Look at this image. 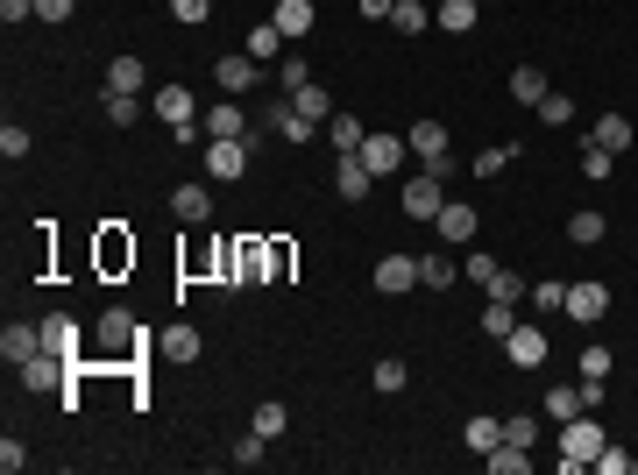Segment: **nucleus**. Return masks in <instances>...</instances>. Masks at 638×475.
Masks as SVG:
<instances>
[{"label": "nucleus", "mask_w": 638, "mask_h": 475, "mask_svg": "<svg viewBox=\"0 0 638 475\" xmlns=\"http://www.w3.org/2000/svg\"><path fill=\"white\" fill-rule=\"evenodd\" d=\"M206 171L234 185V178L249 171V135H242V142H206Z\"/></svg>", "instance_id": "1a4fd4ad"}, {"label": "nucleus", "mask_w": 638, "mask_h": 475, "mask_svg": "<svg viewBox=\"0 0 638 475\" xmlns=\"http://www.w3.org/2000/svg\"><path fill=\"white\" fill-rule=\"evenodd\" d=\"M589 468H603V475H631V454H617V447H610V440H603V454H596V461H589Z\"/></svg>", "instance_id": "5fc2aeb1"}, {"label": "nucleus", "mask_w": 638, "mask_h": 475, "mask_svg": "<svg viewBox=\"0 0 638 475\" xmlns=\"http://www.w3.org/2000/svg\"><path fill=\"white\" fill-rule=\"evenodd\" d=\"M454 277H461L454 256H419V284H426V291H454Z\"/></svg>", "instance_id": "2f4dec72"}, {"label": "nucleus", "mask_w": 638, "mask_h": 475, "mask_svg": "<svg viewBox=\"0 0 638 475\" xmlns=\"http://www.w3.org/2000/svg\"><path fill=\"white\" fill-rule=\"evenodd\" d=\"M100 341H107L114 355H128V341H135V320H128L121 305H114V312H100Z\"/></svg>", "instance_id": "c85d7f7f"}, {"label": "nucleus", "mask_w": 638, "mask_h": 475, "mask_svg": "<svg viewBox=\"0 0 638 475\" xmlns=\"http://www.w3.org/2000/svg\"><path fill=\"white\" fill-rule=\"evenodd\" d=\"M29 149H36V142H29V128H15V121H8V128H0V156H8V164H22V156H29Z\"/></svg>", "instance_id": "49530a36"}, {"label": "nucleus", "mask_w": 638, "mask_h": 475, "mask_svg": "<svg viewBox=\"0 0 638 475\" xmlns=\"http://www.w3.org/2000/svg\"><path fill=\"white\" fill-rule=\"evenodd\" d=\"M369 383H376V390H405V383H412V369L397 362V355H383V362L369 369Z\"/></svg>", "instance_id": "79ce46f5"}, {"label": "nucleus", "mask_w": 638, "mask_h": 475, "mask_svg": "<svg viewBox=\"0 0 638 475\" xmlns=\"http://www.w3.org/2000/svg\"><path fill=\"white\" fill-rule=\"evenodd\" d=\"M355 156H362V164H369V171L383 178V171H397V164H405L412 149H405V135H369V142H362Z\"/></svg>", "instance_id": "9d476101"}, {"label": "nucleus", "mask_w": 638, "mask_h": 475, "mask_svg": "<svg viewBox=\"0 0 638 475\" xmlns=\"http://www.w3.org/2000/svg\"><path fill=\"white\" fill-rule=\"evenodd\" d=\"M36 15V0H0V22H8V29H22Z\"/></svg>", "instance_id": "6e6d98bb"}, {"label": "nucleus", "mask_w": 638, "mask_h": 475, "mask_svg": "<svg viewBox=\"0 0 638 475\" xmlns=\"http://www.w3.org/2000/svg\"><path fill=\"white\" fill-rule=\"evenodd\" d=\"M390 29H397V36H419V29H433V8H426V0H397V8H390Z\"/></svg>", "instance_id": "bb28decb"}, {"label": "nucleus", "mask_w": 638, "mask_h": 475, "mask_svg": "<svg viewBox=\"0 0 638 475\" xmlns=\"http://www.w3.org/2000/svg\"><path fill=\"white\" fill-rule=\"evenodd\" d=\"M156 355H164V362H199V334L192 327H164V334H156Z\"/></svg>", "instance_id": "b1692460"}, {"label": "nucleus", "mask_w": 638, "mask_h": 475, "mask_svg": "<svg viewBox=\"0 0 638 475\" xmlns=\"http://www.w3.org/2000/svg\"><path fill=\"white\" fill-rule=\"evenodd\" d=\"M603 234H610V220H603V213H575V220H568V242H582V249H596Z\"/></svg>", "instance_id": "72a5a7b5"}, {"label": "nucleus", "mask_w": 638, "mask_h": 475, "mask_svg": "<svg viewBox=\"0 0 638 475\" xmlns=\"http://www.w3.org/2000/svg\"><path fill=\"white\" fill-rule=\"evenodd\" d=\"M263 461H270V440H263L256 426H249V440L234 447V468H263Z\"/></svg>", "instance_id": "c03bdc74"}, {"label": "nucleus", "mask_w": 638, "mask_h": 475, "mask_svg": "<svg viewBox=\"0 0 638 475\" xmlns=\"http://www.w3.org/2000/svg\"><path fill=\"white\" fill-rule=\"evenodd\" d=\"M171 213H178L185 227H206V220H213V185H199V178H185V185L171 192Z\"/></svg>", "instance_id": "0eeeda50"}, {"label": "nucleus", "mask_w": 638, "mask_h": 475, "mask_svg": "<svg viewBox=\"0 0 638 475\" xmlns=\"http://www.w3.org/2000/svg\"><path fill=\"white\" fill-rule=\"evenodd\" d=\"M596 454H603V426H596L589 412H575V419L561 426V475H582Z\"/></svg>", "instance_id": "f03ea898"}, {"label": "nucleus", "mask_w": 638, "mask_h": 475, "mask_svg": "<svg viewBox=\"0 0 638 475\" xmlns=\"http://www.w3.org/2000/svg\"><path fill=\"white\" fill-rule=\"evenodd\" d=\"M504 355H511V369H539V362H546V334L518 320V327L504 334Z\"/></svg>", "instance_id": "6e6552de"}, {"label": "nucleus", "mask_w": 638, "mask_h": 475, "mask_svg": "<svg viewBox=\"0 0 638 475\" xmlns=\"http://www.w3.org/2000/svg\"><path fill=\"white\" fill-rule=\"evenodd\" d=\"M511 327H518V305H504V298H490V305H483V334H497V341H504Z\"/></svg>", "instance_id": "a19ab883"}, {"label": "nucleus", "mask_w": 638, "mask_h": 475, "mask_svg": "<svg viewBox=\"0 0 638 475\" xmlns=\"http://www.w3.org/2000/svg\"><path fill=\"white\" fill-rule=\"evenodd\" d=\"M575 412H589V405H582V383H561V390H546V419H553V426H568Z\"/></svg>", "instance_id": "a878e982"}, {"label": "nucleus", "mask_w": 638, "mask_h": 475, "mask_svg": "<svg viewBox=\"0 0 638 475\" xmlns=\"http://www.w3.org/2000/svg\"><path fill=\"white\" fill-rule=\"evenodd\" d=\"M36 348H43V327H8V334H0V355H8V369H22Z\"/></svg>", "instance_id": "5701e85b"}, {"label": "nucleus", "mask_w": 638, "mask_h": 475, "mask_svg": "<svg viewBox=\"0 0 638 475\" xmlns=\"http://www.w3.org/2000/svg\"><path fill=\"white\" fill-rule=\"evenodd\" d=\"M334 192H341L348 206H362V199L376 192V171L362 164V156H341V171H334Z\"/></svg>", "instance_id": "9b49d317"}, {"label": "nucleus", "mask_w": 638, "mask_h": 475, "mask_svg": "<svg viewBox=\"0 0 638 475\" xmlns=\"http://www.w3.org/2000/svg\"><path fill=\"white\" fill-rule=\"evenodd\" d=\"M355 8H362L369 22H390V8H397V0H355Z\"/></svg>", "instance_id": "13d9d810"}, {"label": "nucleus", "mask_w": 638, "mask_h": 475, "mask_svg": "<svg viewBox=\"0 0 638 475\" xmlns=\"http://www.w3.org/2000/svg\"><path fill=\"white\" fill-rule=\"evenodd\" d=\"M149 114H156V121H171V142H178V149H192V142L206 135V128H199V100H192V86H178V78L149 93Z\"/></svg>", "instance_id": "f257e3e1"}, {"label": "nucleus", "mask_w": 638, "mask_h": 475, "mask_svg": "<svg viewBox=\"0 0 638 475\" xmlns=\"http://www.w3.org/2000/svg\"><path fill=\"white\" fill-rule=\"evenodd\" d=\"M171 15H178V22H185V29H199V22H206V15H213V0H171Z\"/></svg>", "instance_id": "603ef678"}, {"label": "nucleus", "mask_w": 638, "mask_h": 475, "mask_svg": "<svg viewBox=\"0 0 638 475\" xmlns=\"http://www.w3.org/2000/svg\"><path fill=\"white\" fill-rule=\"evenodd\" d=\"M532 114H539L546 128H568V121H575V100H568V93H546V100H539Z\"/></svg>", "instance_id": "ea45409f"}, {"label": "nucleus", "mask_w": 638, "mask_h": 475, "mask_svg": "<svg viewBox=\"0 0 638 475\" xmlns=\"http://www.w3.org/2000/svg\"><path fill=\"white\" fill-rule=\"evenodd\" d=\"M100 114L114 128H128V121H142V93H100Z\"/></svg>", "instance_id": "7c9ffc66"}, {"label": "nucleus", "mask_w": 638, "mask_h": 475, "mask_svg": "<svg viewBox=\"0 0 638 475\" xmlns=\"http://www.w3.org/2000/svg\"><path fill=\"white\" fill-rule=\"evenodd\" d=\"M121 263H135V242H121V227H107L100 234V270H121Z\"/></svg>", "instance_id": "c9c22d12"}, {"label": "nucleus", "mask_w": 638, "mask_h": 475, "mask_svg": "<svg viewBox=\"0 0 638 475\" xmlns=\"http://www.w3.org/2000/svg\"><path fill=\"white\" fill-rule=\"evenodd\" d=\"M36 15L43 22H71V0H36Z\"/></svg>", "instance_id": "4d7b16f0"}, {"label": "nucleus", "mask_w": 638, "mask_h": 475, "mask_svg": "<svg viewBox=\"0 0 638 475\" xmlns=\"http://www.w3.org/2000/svg\"><path fill=\"white\" fill-rule=\"evenodd\" d=\"M511 142H490V149H475V164H468V178H504V164H511Z\"/></svg>", "instance_id": "c756f323"}, {"label": "nucleus", "mask_w": 638, "mask_h": 475, "mask_svg": "<svg viewBox=\"0 0 638 475\" xmlns=\"http://www.w3.org/2000/svg\"><path fill=\"white\" fill-rule=\"evenodd\" d=\"M532 305H539V312H568V284H561V277L532 284Z\"/></svg>", "instance_id": "37998d69"}, {"label": "nucleus", "mask_w": 638, "mask_h": 475, "mask_svg": "<svg viewBox=\"0 0 638 475\" xmlns=\"http://www.w3.org/2000/svg\"><path fill=\"white\" fill-rule=\"evenodd\" d=\"M504 440H511V447H532V440H539V426H532L525 412H511V419H504Z\"/></svg>", "instance_id": "3c124183"}, {"label": "nucleus", "mask_w": 638, "mask_h": 475, "mask_svg": "<svg viewBox=\"0 0 638 475\" xmlns=\"http://www.w3.org/2000/svg\"><path fill=\"white\" fill-rule=\"evenodd\" d=\"M22 468H29V447L8 433V440H0V475H22Z\"/></svg>", "instance_id": "09e8293b"}, {"label": "nucleus", "mask_w": 638, "mask_h": 475, "mask_svg": "<svg viewBox=\"0 0 638 475\" xmlns=\"http://www.w3.org/2000/svg\"><path fill=\"white\" fill-rule=\"evenodd\" d=\"M582 376L589 383H610V348H582Z\"/></svg>", "instance_id": "8fccbe9b"}, {"label": "nucleus", "mask_w": 638, "mask_h": 475, "mask_svg": "<svg viewBox=\"0 0 638 475\" xmlns=\"http://www.w3.org/2000/svg\"><path fill=\"white\" fill-rule=\"evenodd\" d=\"M582 178H617V149H603V142H582Z\"/></svg>", "instance_id": "473e14b6"}, {"label": "nucleus", "mask_w": 638, "mask_h": 475, "mask_svg": "<svg viewBox=\"0 0 638 475\" xmlns=\"http://www.w3.org/2000/svg\"><path fill=\"white\" fill-rule=\"evenodd\" d=\"M249 426H256V433H263V440H277V433H284V426H291V412H284V405H277V398H263V405H256V419H249Z\"/></svg>", "instance_id": "58836bf2"}, {"label": "nucleus", "mask_w": 638, "mask_h": 475, "mask_svg": "<svg viewBox=\"0 0 638 475\" xmlns=\"http://www.w3.org/2000/svg\"><path fill=\"white\" fill-rule=\"evenodd\" d=\"M234 284H270V242H234Z\"/></svg>", "instance_id": "4468645a"}, {"label": "nucleus", "mask_w": 638, "mask_h": 475, "mask_svg": "<svg viewBox=\"0 0 638 475\" xmlns=\"http://www.w3.org/2000/svg\"><path fill=\"white\" fill-rule=\"evenodd\" d=\"M475 15H483V0H440V8H433V29L468 36V29H475Z\"/></svg>", "instance_id": "dca6fc26"}, {"label": "nucleus", "mask_w": 638, "mask_h": 475, "mask_svg": "<svg viewBox=\"0 0 638 475\" xmlns=\"http://www.w3.org/2000/svg\"><path fill=\"white\" fill-rule=\"evenodd\" d=\"M270 22H277V36H284V43H298V36L319 22V8H312V0H277V8H270Z\"/></svg>", "instance_id": "2eb2a0df"}, {"label": "nucleus", "mask_w": 638, "mask_h": 475, "mask_svg": "<svg viewBox=\"0 0 638 475\" xmlns=\"http://www.w3.org/2000/svg\"><path fill=\"white\" fill-rule=\"evenodd\" d=\"M277 78H284V93H305V86H312V64H305V57H284Z\"/></svg>", "instance_id": "de8ad7c7"}, {"label": "nucleus", "mask_w": 638, "mask_h": 475, "mask_svg": "<svg viewBox=\"0 0 638 475\" xmlns=\"http://www.w3.org/2000/svg\"><path fill=\"white\" fill-rule=\"evenodd\" d=\"M327 142H334L341 156H355V149L369 142V128H362V114H334V121H327Z\"/></svg>", "instance_id": "393cba45"}, {"label": "nucleus", "mask_w": 638, "mask_h": 475, "mask_svg": "<svg viewBox=\"0 0 638 475\" xmlns=\"http://www.w3.org/2000/svg\"><path fill=\"white\" fill-rule=\"evenodd\" d=\"M582 142H603V149H617V156H624V149H631V121H624V114H596Z\"/></svg>", "instance_id": "412c9836"}, {"label": "nucleus", "mask_w": 638, "mask_h": 475, "mask_svg": "<svg viewBox=\"0 0 638 475\" xmlns=\"http://www.w3.org/2000/svg\"><path fill=\"white\" fill-rule=\"evenodd\" d=\"M497 270H504V263H497V256H483V249H468V284H490V277H497Z\"/></svg>", "instance_id": "864d4df0"}, {"label": "nucleus", "mask_w": 638, "mask_h": 475, "mask_svg": "<svg viewBox=\"0 0 638 475\" xmlns=\"http://www.w3.org/2000/svg\"><path fill=\"white\" fill-rule=\"evenodd\" d=\"M440 206H447V178H433L426 164L405 178V213L412 220H440Z\"/></svg>", "instance_id": "7ed1b4c3"}, {"label": "nucleus", "mask_w": 638, "mask_h": 475, "mask_svg": "<svg viewBox=\"0 0 638 475\" xmlns=\"http://www.w3.org/2000/svg\"><path fill=\"white\" fill-rule=\"evenodd\" d=\"M475 227H483V220H475V206H461V199H447V206H440V220H433L440 249H468V242H475Z\"/></svg>", "instance_id": "20e7f679"}, {"label": "nucleus", "mask_w": 638, "mask_h": 475, "mask_svg": "<svg viewBox=\"0 0 638 475\" xmlns=\"http://www.w3.org/2000/svg\"><path fill=\"white\" fill-rule=\"evenodd\" d=\"M270 128H277V135H284V142H298V149H305V142H312V135H319V128H312V121H298V114H291V107H277V114H270Z\"/></svg>", "instance_id": "e433bc0d"}, {"label": "nucleus", "mask_w": 638, "mask_h": 475, "mask_svg": "<svg viewBox=\"0 0 638 475\" xmlns=\"http://www.w3.org/2000/svg\"><path fill=\"white\" fill-rule=\"evenodd\" d=\"M43 348H57V355H78V320H71V312H43Z\"/></svg>", "instance_id": "aec40b11"}, {"label": "nucleus", "mask_w": 638, "mask_h": 475, "mask_svg": "<svg viewBox=\"0 0 638 475\" xmlns=\"http://www.w3.org/2000/svg\"><path fill=\"white\" fill-rule=\"evenodd\" d=\"M603 312H610V284H589V277L568 284V320H575V327H596Z\"/></svg>", "instance_id": "423d86ee"}, {"label": "nucleus", "mask_w": 638, "mask_h": 475, "mask_svg": "<svg viewBox=\"0 0 638 475\" xmlns=\"http://www.w3.org/2000/svg\"><path fill=\"white\" fill-rule=\"evenodd\" d=\"M199 128H206V142H242V135H249V121H242V100H220V107H213Z\"/></svg>", "instance_id": "ddd939ff"}, {"label": "nucleus", "mask_w": 638, "mask_h": 475, "mask_svg": "<svg viewBox=\"0 0 638 475\" xmlns=\"http://www.w3.org/2000/svg\"><path fill=\"white\" fill-rule=\"evenodd\" d=\"M546 93H553V86H546V71H539V64H518V71H511V100H518L525 114H532Z\"/></svg>", "instance_id": "a211bd4d"}, {"label": "nucleus", "mask_w": 638, "mask_h": 475, "mask_svg": "<svg viewBox=\"0 0 638 475\" xmlns=\"http://www.w3.org/2000/svg\"><path fill=\"white\" fill-rule=\"evenodd\" d=\"M291 114H298V121H312V128H327V121H334V100H327V86H305V93H291Z\"/></svg>", "instance_id": "4be33fe9"}, {"label": "nucleus", "mask_w": 638, "mask_h": 475, "mask_svg": "<svg viewBox=\"0 0 638 475\" xmlns=\"http://www.w3.org/2000/svg\"><path fill=\"white\" fill-rule=\"evenodd\" d=\"M412 284H419V263H412V256H383V263H376V291L397 298V291H412Z\"/></svg>", "instance_id": "6ab92c4d"}, {"label": "nucleus", "mask_w": 638, "mask_h": 475, "mask_svg": "<svg viewBox=\"0 0 638 475\" xmlns=\"http://www.w3.org/2000/svg\"><path fill=\"white\" fill-rule=\"evenodd\" d=\"M483 291H490V298H504V305H518V298H532V284H525L518 270H497V277H490Z\"/></svg>", "instance_id": "4c0bfd02"}, {"label": "nucleus", "mask_w": 638, "mask_h": 475, "mask_svg": "<svg viewBox=\"0 0 638 475\" xmlns=\"http://www.w3.org/2000/svg\"><path fill=\"white\" fill-rule=\"evenodd\" d=\"M483 461H490V475H525V468H532V447H511V440H497Z\"/></svg>", "instance_id": "cd10ccee"}, {"label": "nucleus", "mask_w": 638, "mask_h": 475, "mask_svg": "<svg viewBox=\"0 0 638 475\" xmlns=\"http://www.w3.org/2000/svg\"><path fill=\"white\" fill-rule=\"evenodd\" d=\"M142 86H149V64H142V57H114L100 93H142Z\"/></svg>", "instance_id": "f3484780"}, {"label": "nucleus", "mask_w": 638, "mask_h": 475, "mask_svg": "<svg viewBox=\"0 0 638 475\" xmlns=\"http://www.w3.org/2000/svg\"><path fill=\"white\" fill-rule=\"evenodd\" d=\"M497 440H504V419H490V412H483V419H468V454H490Z\"/></svg>", "instance_id": "f704fd0d"}, {"label": "nucleus", "mask_w": 638, "mask_h": 475, "mask_svg": "<svg viewBox=\"0 0 638 475\" xmlns=\"http://www.w3.org/2000/svg\"><path fill=\"white\" fill-rule=\"evenodd\" d=\"M405 149L419 156V164H433V156H447V149H454V135H447V121H412Z\"/></svg>", "instance_id": "f8f14e48"}, {"label": "nucleus", "mask_w": 638, "mask_h": 475, "mask_svg": "<svg viewBox=\"0 0 638 475\" xmlns=\"http://www.w3.org/2000/svg\"><path fill=\"white\" fill-rule=\"evenodd\" d=\"M249 57H284V36H277V22L249 29Z\"/></svg>", "instance_id": "a18cd8bd"}, {"label": "nucleus", "mask_w": 638, "mask_h": 475, "mask_svg": "<svg viewBox=\"0 0 638 475\" xmlns=\"http://www.w3.org/2000/svg\"><path fill=\"white\" fill-rule=\"evenodd\" d=\"M213 78H220V93H227V100H249L263 71H256V57L234 50V57H213Z\"/></svg>", "instance_id": "39448f33"}]
</instances>
